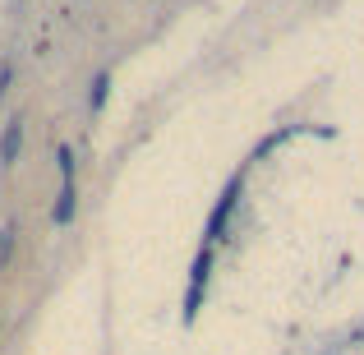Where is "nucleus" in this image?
Returning <instances> with one entry per match:
<instances>
[{
    "instance_id": "1",
    "label": "nucleus",
    "mask_w": 364,
    "mask_h": 355,
    "mask_svg": "<svg viewBox=\"0 0 364 355\" xmlns=\"http://www.w3.org/2000/svg\"><path fill=\"white\" fill-rule=\"evenodd\" d=\"M240 185H245V180H240V176H235V180H231V185H226V194H222V203H217V213H213V222H208V245H213V240H217V235H222V231H226V217H231V213H235V198H240Z\"/></svg>"
},
{
    "instance_id": "2",
    "label": "nucleus",
    "mask_w": 364,
    "mask_h": 355,
    "mask_svg": "<svg viewBox=\"0 0 364 355\" xmlns=\"http://www.w3.org/2000/svg\"><path fill=\"white\" fill-rule=\"evenodd\" d=\"M18 143H23V120H9L5 124V143H0V161H14Z\"/></svg>"
},
{
    "instance_id": "3",
    "label": "nucleus",
    "mask_w": 364,
    "mask_h": 355,
    "mask_svg": "<svg viewBox=\"0 0 364 355\" xmlns=\"http://www.w3.org/2000/svg\"><path fill=\"white\" fill-rule=\"evenodd\" d=\"M74 203H79V194H74V180H65L60 185V203H55V226H65L74 217Z\"/></svg>"
},
{
    "instance_id": "4",
    "label": "nucleus",
    "mask_w": 364,
    "mask_h": 355,
    "mask_svg": "<svg viewBox=\"0 0 364 355\" xmlns=\"http://www.w3.org/2000/svg\"><path fill=\"white\" fill-rule=\"evenodd\" d=\"M107 88H111V79H107V74H97V83H92V111H102V102H107Z\"/></svg>"
}]
</instances>
